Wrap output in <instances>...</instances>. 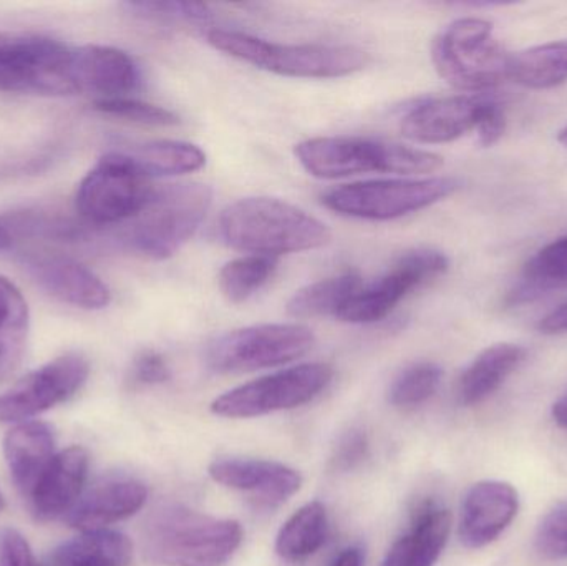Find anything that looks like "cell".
<instances>
[{
  "label": "cell",
  "mask_w": 567,
  "mask_h": 566,
  "mask_svg": "<svg viewBox=\"0 0 567 566\" xmlns=\"http://www.w3.org/2000/svg\"><path fill=\"white\" fill-rule=\"evenodd\" d=\"M219 235L229 248L276 258L322 248L332 235L303 209L276 198H243L219 216Z\"/></svg>",
  "instance_id": "cell-1"
},
{
  "label": "cell",
  "mask_w": 567,
  "mask_h": 566,
  "mask_svg": "<svg viewBox=\"0 0 567 566\" xmlns=\"http://www.w3.org/2000/svg\"><path fill=\"white\" fill-rule=\"evenodd\" d=\"M243 527L182 505L156 511L143 534L145 555L165 566H225L243 544Z\"/></svg>",
  "instance_id": "cell-2"
},
{
  "label": "cell",
  "mask_w": 567,
  "mask_h": 566,
  "mask_svg": "<svg viewBox=\"0 0 567 566\" xmlns=\"http://www.w3.org/2000/svg\"><path fill=\"white\" fill-rule=\"evenodd\" d=\"M208 42L219 52L266 72L299 79H339L365 69L372 56L353 45L278 43L236 30L213 29Z\"/></svg>",
  "instance_id": "cell-3"
},
{
  "label": "cell",
  "mask_w": 567,
  "mask_h": 566,
  "mask_svg": "<svg viewBox=\"0 0 567 566\" xmlns=\"http://www.w3.org/2000/svg\"><path fill=\"white\" fill-rule=\"evenodd\" d=\"M296 156L307 173L322 179L372 172L425 175L443 166V158L436 153L363 136L306 140L296 146Z\"/></svg>",
  "instance_id": "cell-4"
},
{
  "label": "cell",
  "mask_w": 567,
  "mask_h": 566,
  "mask_svg": "<svg viewBox=\"0 0 567 566\" xmlns=\"http://www.w3.org/2000/svg\"><path fill=\"white\" fill-rule=\"evenodd\" d=\"M212 202V188L203 183L155 188L145 208L130 219L122 241L145 258H172L195 235Z\"/></svg>",
  "instance_id": "cell-5"
},
{
  "label": "cell",
  "mask_w": 567,
  "mask_h": 566,
  "mask_svg": "<svg viewBox=\"0 0 567 566\" xmlns=\"http://www.w3.org/2000/svg\"><path fill=\"white\" fill-rule=\"evenodd\" d=\"M433 65L443 80L468 93H489L512 80V59L493 33L492 22L475 17L450 23L432 45Z\"/></svg>",
  "instance_id": "cell-6"
},
{
  "label": "cell",
  "mask_w": 567,
  "mask_h": 566,
  "mask_svg": "<svg viewBox=\"0 0 567 566\" xmlns=\"http://www.w3.org/2000/svg\"><path fill=\"white\" fill-rule=\"evenodd\" d=\"M73 49L40 33L0 32V92L75 95Z\"/></svg>",
  "instance_id": "cell-7"
},
{
  "label": "cell",
  "mask_w": 567,
  "mask_h": 566,
  "mask_svg": "<svg viewBox=\"0 0 567 566\" xmlns=\"http://www.w3.org/2000/svg\"><path fill=\"white\" fill-rule=\"evenodd\" d=\"M460 182L449 176L425 179H375L350 183L323 193L332 212L369 222H389L429 208L452 196Z\"/></svg>",
  "instance_id": "cell-8"
},
{
  "label": "cell",
  "mask_w": 567,
  "mask_h": 566,
  "mask_svg": "<svg viewBox=\"0 0 567 566\" xmlns=\"http://www.w3.org/2000/svg\"><path fill=\"white\" fill-rule=\"evenodd\" d=\"M155 186L120 150L106 153L76 189L75 206L85 222L118 225L135 218L152 198Z\"/></svg>",
  "instance_id": "cell-9"
},
{
  "label": "cell",
  "mask_w": 567,
  "mask_h": 566,
  "mask_svg": "<svg viewBox=\"0 0 567 566\" xmlns=\"http://www.w3.org/2000/svg\"><path fill=\"white\" fill-rule=\"evenodd\" d=\"M313 332L300 325H259L236 329L206 346L205 361L219 374L278 368L313 348Z\"/></svg>",
  "instance_id": "cell-10"
},
{
  "label": "cell",
  "mask_w": 567,
  "mask_h": 566,
  "mask_svg": "<svg viewBox=\"0 0 567 566\" xmlns=\"http://www.w3.org/2000/svg\"><path fill=\"white\" fill-rule=\"evenodd\" d=\"M332 378L333 369L323 362L293 366L219 395L212 412L219 418L251 419L289 411L313 401Z\"/></svg>",
  "instance_id": "cell-11"
},
{
  "label": "cell",
  "mask_w": 567,
  "mask_h": 566,
  "mask_svg": "<svg viewBox=\"0 0 567 566\" xmlns=\"http://www.w3.org/2000/svg\"><path fill=\"white\" fill-rule=\"evenodd\" d=\"M449 258L436 249H413L396 259L389 272L380 276L349 299L337 318L353 325H370L385 319L413 289L445 275Z\"/></svg>",
  "instance_id": "cell-12"
},
{
  "label": "cell",
  "mask_w": 567,
  "mask_h": 566,
  "mask_svg": "<svg viewBox=\"0 0 567 566\" xmlns=\"http://www.w3.org/2000/svg\"><path fill=\"white\" fill-rule=\"evenodd\" d=\"M89 374V361L80 354L47 362L0 394V422L19 424L69 401L83 388Z\"/></svg>",
  "instance_id": "cell-13"
},
{
  "label": "cell",
  "mask_w": 567,
  "mask_h": 566,
  "mask_svg": "<svg viewBox=\"0 0 567 566\" xmlns=\"http://www.w3.org/2000/svg\"><path fill=\"white\" fill-rule=\"evenodd\" d=\"M493 99L489 93H462L423 100L403 116V136L426 145L455 142L478 128L483 112Z\"/></svg>",
  "instance_id": "cell-14"
},
{
  "label": "cell",
  "mask_w": 567,
  "mask_h": 566,
  "mask_svg": "<svg viewBox=\"0 0 567 566\" xmlns=\"http://www.w3.org/2000/svg\"><path fill=\"white\" fill-rule=\"evenodd\" d=\"M33 281L59 301L80 309L106 308L112 301L109 286L75 259L47 253H29L22 258Z\"/></svg>",
  "instance_id": "cell-15"
},
{
  "label": "cell",
  "mask_w": 567,
  "mask_h": 566,
  "mask_svg": "<svg viewBox=\"0 0 567 566\" xmlns=\"http://www.w3.org/2000/svg\"><path fill=\"white\" fill-rule=\"evenodd\" d=\"M518 511V492L508 482H478L462 504L460 541L470 550L488 547L512 525Z\"/></svg>",
  "instance_id": "cell-16"
},
{
  "label": "cell",
  "mask_w": 567,
  "mask_h": 566,
  "mask_svg": "<svg viewBox=\"0 0 567 566\" xmlns=\"http://www.w3.org/2000/svg\"><path fill=\"white\" fill-rule=\"evenodd\" d=\"M72 80L76 93H93L99 100L122 99L138 89L142 73L123 50L83 45L73 49Z\"/></svg>",
  "instance_id": "cell-17"
},
{
  "label": "cell",
  "mask_w": 567,
  "mask_h": 566,
  "mask_svg": "<svg viewBox=\"0 0 567 566\" xmlns=\"http://www.w3.org/2000/svg\"><path fill=\"white\" fill-rule=\"evenodd\" d=\"M209 477L233 491L251 494L262 505H281L302 487L299 472L261 459H223L213 462Z\"/></svg>",
  "instance_id": "cell-18"
},
{
  "label": "cell",
  "mask_w": 567,
  "mask_h": 566,
  "mask_svg": "<svg viewBox=\"0 0 567 566\" xmlns=\"http://www.w3.org/2000/svg\"><path fill=\"white\" fill-rule=\"evenodd\" d=\"M89 477V454L73 445L59 452L29 495L37 522L66 517L83 495Z\"/></svg>",
  "instance_id": "cell-19"
},
{
  "label": "cell",
  "mask_w": 567,
  "mask_h": 566,
  "mask_svg": "<svg viewBox=\"0 0 567 566\" xmlns=\"http://www.w3.org/2000/svg\"><path fill=\"white\" fill-rule=\"evenodd\" d=\"M148 498V488L135 478H110L80 497L66 514L69 527L80 532L106 531L116 522L133 517Z\"/></svg>",
  "instance_id": "cell-20"
},
{
  "label": "cell",
  "mask_w": 567,
  "mask_h": 566,
  "mask_svg": "<svg viewBox=\"0 0 567 566\" xmlns=\"http://www.w3.org/2000/svg\"><path fill=\"white\" fill-rule=\"evenodd\" d=\"M3 455L13 484L29 497L56 455L55 434L45 422H19L3 439Z\"/></svg>",
  "instance_id": "cell-21"
},
{
  "label": "cell",
  "mask_w": 567,
  "mask_h": 566,
  "mask_svg": "<svg viewBox=\"0 0 567 566\" xmlns=\"http://www.w3.org/2000/svg\"><path fill=\"white\" fill-rule=\"evenodd\" d=\"M452 515L429 502L419 508L409 531L390 548L380 566H435L449 544Z\"/></svg>",
  "instance_id": "cell-22"
},
{
  "label": "cell",
  "mask_w": 567,
  "mask_h": 566,
  "mask_svg": "<svg viewBox=\"0 0 567 566\" xmlns=\"http://www.w3.org/2000/svg\"><path fill=\"white\" fill-rule=\"evenodd\" d=\"M526 356L528 351L523 346L512 342H499L480 352L460 378L456 388L460 404L473 408L492 398L525 362Z\"/></svg>",
  "instance_id": "cell-23"
},
{
  "label": "cell",
  "mask_w": 567,
  "mask_h": 566,
  "mask_svg": "<svg viewBox=\"0 0 567 566\" xmlns=\"http://www.w3.org/2000/svg\"><path fill=\"white\" fill-rule=\"evenodd\" d=\"M30 312L20 289L0 275V381L16 374L27 351Z\"/></svg>",
  "instance_id": "cell-24"
},
{
  "label": "cell",
  "mask_w": 567,
  "mask_h": 566,
  "mask_svg": "<svg viewBox=\"0 0 567 566\" xmlns=\"http://www.w3.org/2000/svg\"><path fill=\"white\" fill-rule=\"evenodd\" d=\"M133 545L126 535L113 531L82 532L55 548L50 566H128Z\"/></svg>",
  "instance_id": "cell-25"
},
{
  "label": "cell",
  "mask_w": 567,
  "mask_h": 566,
  "mask_svg": "<svg viewBox=\"0 0 567 566\" xmlns=\"http://www.w3.org/2000/svg\"><path fill=\"white\" fill-rule=\"evenodd\" d=\"M120 152L125 153L148 178L185 175L203 168L206 163L205 152L199 146L175 140L140 143L120 148Z\"/></svg>",
  "instance_id": "cell-26"
},
{
  "label": "cell",
  "mask_w": 567,
  "mask_h": 566,
  "mask_svg": "<svg viewBox=\"0 0 567 566\" xmlns=\"http://www.w3.org/2000/svg\"><path fill=\"white\" fill-rule=\"evenodd\" d=\"M329 518L320 502L300 507L279 531L276 554L289 564L307 560L326 544Z\"/></svg>",
  "instance_id": "cell-27"
},
{
  "label": "cell",
  "mask_w": 567,
  "mask_h": 566,
  "mask_svg": "<svg viewBox=\"0 0 567 566\" xmlns=\"http://www.w3.org/2000/svg\"><path fill=\"white\" fill-rule=\"evenodd\" d=\"M567 285V236L539 249L523 272L522 281L509 292V306L526 305L558 286Z\"/></svg>",
  "instance_id": "cell-28"
},
{
  "label": "cell",
  "mask_w": 567,
  "mask_h": 566,
  "mask_svg": "<svg viewBox=\"0 0 567 566\" xmlns=\"http://www.w3.org/2000/svg\"><path fill=\"white\" fill-rule=\"evenodd\" d=\"M360 286L362 278L357 271H346L332 278L320 279L296 291L287 302V312L292 318H337L343 306L359 291Z\"/></svg>",
  "instance_id": "cell-29"
},
{
  "label": "cell",
  "mask_w": 567,
  "mask_h": 566,
  "mask_svg": "<svg viewBox=\"0 0 567 566\" xmlns=\"http://www.w3.org/2000/svg\"><path fill=\"white\" fill-rule=\"evenodd\" d=\"M512 80L535 90L553 89L567 82V40L513 53Z\"/></svg>",
  "instance_id": "cell-30"
},
{
  "label": "cell",
  "mask_w": 567,
  "mask_h": 566,
  "mask_svg": "<svg viewBox=\"0 0 567 566\" xmlns=\"http://www.w3.org/2000/svg\"><path fill=\"white\" fill-rule=\"evenodd\" d=\"M276 269L278 259L268 256L249 255L235 259L219 272V289L229 302L241 305L271 281Z\"/></svg>",
  "instance_id": "cell-31"
},
{
  "label": "cell",
  "mask_w": 567,
  "mask_h": 566,
  "mask_svg": "<svg viewBox=\"0 0 567 566\" xmlns=\"http://www.w3.org/2000/svg\"><path fill=\"white\" fill-rule=\"evenodd\" d=\"M442 379L443 369L435 362H415L396 375L390 385L389 402L399 409L419 408L435 395Z\"/></svg>",
  "instance_id": "cell-32"
},
{
  "label": "cell",
  "mask_w": 567,
  "mask_h": 566,
  "mask_svg": "<svg viewBox=\"0 0 567 566\" xmlns=\"http://www.w3.org/2000/svg\"><path fill=\"white\" fill-rule=\"evenodd\" d=\"M93 109L102 115L128 120V122L140 123V125L173 126L179 123L178 116L169 110L142 102V100L128 99V96L96 100L93 103Z\"/></svg>",
  "instance_id": "cell-33"
},
{
  "label": "cell",
  "mask_w": 567,
  "mask_h": 566,
  "mask_svg": "<svg viewBox=\"0 0 567 566\" xmlns=\"http://www.w3.org/2000/svg\"><path fill=\"white\" fill-rule=\"evenodd\" d=\"M535 548L549 560L567 558V502L546 512L536 528Z\"/></svg>",
  "instance_id": "cell-34"
},
{
  "label": "cell",
  "mask_w": 567,
  "mask_h": 566,
  "mask_svg": "<svg viewBox=\"0 0 567 566\" xmlns=\"http://www.w3.org/2000/svg\"><path fill=\"white\" fill-rule=\"evenodd\" d=\"M135 16L152 20H186L205 22L212 17L208 6L196 2H132L126 3Z\"/></svg>",
  "instance_id": "cell-35"
},
{
  "label": "cell",
  "mask_w": 567,
  "mask_h": 566,
  "mask_svg": "<svg viewBox=\"0 0 567 566\" xmlns=\"http://www.w3.org/2000/svg\"><path fill=\"white\" fill-rule=\"evenodd\" d=\"M370 444L365 432L352 429L340 438L332 455V467L339 472H352L369 459Z\"/></svg>",
  "instance_id": "cell-36"
},
{
  "label": "cell",
  "mask_w": 567,
  "mask_h": 566,
  "mask_svg": "<svg viewBox=\"0 0 567 566\" xmlns=\"http://www.w3.org/2000/svg\"><path fill=\"white\" fill-rule=\"evenodd\" d=\"M130 378L136 385L165 384L172 378V369L159 352L143 351L133 361Z\"/></svg>",
  "instance_id": "cell-37"
},
{
  "label": "cell",
  "mask_w": 567,
  "mask_h": 566,
  "mask_svg": "<svg viewBox=\"0 0 567 566\" xmlns=\"http://www.w3.org/2000/svg\"><path fill=\"white\" fill-rule=\"evenodd\" d=\"M0 566H45L37 560L27 538L16 528L0 531Z\"/></svg>",
  "instance_id": "cell-38"
},
{
  "label": "cell",
  "mask_w": 567,
  "mask_h": 566,
  "mask_svg": "<svg viewBox=\"0 0 567 566\" xmlns=\"http://www.w3.org/2000/svg\"><path fill=\"white\" fill-rule=\"evenodd\" d=\"M506 128V119L505 112H503L502 103L498 100L493 99L492 103L486 106L485 112H483L482 120H480L478 128H476V133H478L480 143L482 146H493L499 138H502L503 133H505Z\"/></svg>",
  "instance_id": "cell-39"
},
{
  "label": "cell",
  "mask_w": 567,
  "mask_h": 566,
  "mask_svg": "<svg viewBox=\"0 0 567 566\" xmlns=\"http://www.w3.org/2000/svg\"><path fill=\"white\" fill-rule=\"evenodd\" d=\"M538 329L543 335H565L567 332V305L546 315L539 321Z\"/></svg>",
  "instance_id": "cell-40"
},
{
  "label": "cell",
  "mask_w": 567,
  "mask_h": 566,
  "mask_svg": "<svg viewBox=\"0 0 567 566\" xmlns=\"http://www.w3.org/2000/svg\"><path fill=\"white\" fill-rule=\"evenodd\" d=\"M363 564H365V558H363L362 550L357 547H350L340 552V554L333 558L330 566H363Z\"/></svg>",
  "instance_id": "cell-41"
},
{
  "label": "cell",
  "mask_w": 567,
  "mask_h": 566,
  "mask_svg": "<svg viewBox=\"0 0 567 566\" xmlns=\"http://www.w3.org/2000/svg\"><path fill=\"white\" fill-rule=\"evenodd\" d=\"M553 419H555L558 428L565 429L567 431V392L565 395L558 399V401L553 404Z\"/></svg>",
  "instance_id": "cell-42"
},
{
  "label": "cell",
  "mask_w": 567,
  "mask_h": 566,
  "mask_svg": "<svg viewBox=\"0 0 567 566\" xmlns=\"http://www.w3.org/2000/svg\"><path fill=\"white\" fill-rule=\"evenodd\" d=\"M10 245H12V238H10L9 231L0 226V251L9 248Z\"/></svg>",
  "instance_id": "cell-43"
},
{
  "label": "cell",
  "mask_w": 567,
  "mask_h": 566,
  "mask_svg": "<svg viewBox=\"0 0 567 566\" xmlns=\"http://www.w3.org/2000/svg\"><path fill=\"white\" fill-rule=\"evenodd\" d=\"M558 140L559 143H563V145L567 146V126L566 128H563L561 132H559Z\"/></svg>",
  "instance_id": "cell-44"
},
{
  "label": "cell",
  "mask_w": 567,
  "mask_h": 566,
  "mask_svg": "<svg viewBox=\"0 0 567 566\" xmlns=\"http://www.w3.org/2000/svg\"><path fill=\"white\" fill-rule=\"evenodd\" d=\"M6 508V498H3L2 492H0V512Z\"/></svg>",
  "instance_id": "cell-45"
}]
</instances>
